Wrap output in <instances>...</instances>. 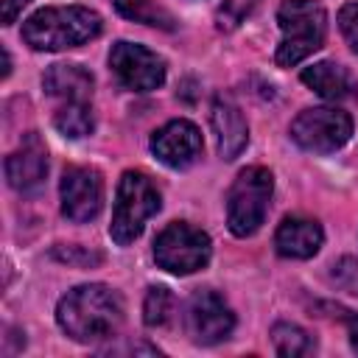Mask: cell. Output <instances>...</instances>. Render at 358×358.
Instances as JSON below:
<instances>
[{
    "mask_svg": "<svg viewBox=\"0 0 358 358\" xmlns=\"http://www.w3.org/2000/svg\"><path fill=\"white\" fill-rule=\"evenodd\" d=\"M302 81L322 98L327 101H338L350 92V76L341 64L336 62H316L310 67L302 70Z\"/></svg>",
    "mask_w": 358,
    "mask_h": 358,
    "instance_id": "16",
    "label": "cell"
},
{
    "mask_svg": "<svg viewBox=\"0 0 358 358\" xmlns=\"http://www.w3.org/2000/svg\"><path fill=\"white\" fill-rule=\"evenodd\" d=\"M338 25H341V34L347 36L350 48L358 53V3H347L338 11Z\"/></svg>",
    "mask_w": 358,
    "mask_h": 358,
    "instance_id": "23",
    "label": "cell"
},
{
    "mask_svg": "<svg viewBox=\"0 0 358 358\" xmlns=\"http://www.w3.org/2000/svg\"><path fill=\"white\" fill-rule=\"evenodd\" d=\"M282 42L277 48V64L294 67L322 48L327 34V14L313 0H282L277 8Z\"/></svg>",
    "mask_w": 358,
    "mask_h": 358,
    "instance_id": "3",
    "label": "cell"
},
{
    "mask_svg": "<svg viewBox=\"0 0 358 358\" xmlns=\"http://www.w3.org/2000/svg\"><path fill=\"white\" fill-rule=\"evenodd\" d=\"M341 313V319L347 322V333H350V344H352V350L358 352V313H350V310H338Z\"/></svg>",
    "mask_w": 358,
    "mask_h": 358,
    "instance_id": "26",
    "label": "cell"
},
{
    "mask_svg": "<svg viewBox=\"0 0 358 358\" xmlns=\"http://www.w3.org/2000/svg\"><path fill=\"white\" fill-rule=\"evenodd\" d=\"M109 67L126 90L151 92L165 81V62L134 42H115L109 50Z\"/></svg>",
    "mask_w": 358,
    "mask_h": 358,
    "instance_id": "8",
    "label": "cell"
},
{
    "mask_svg": "<svg viewBox=\"0 0 358 358\" xmlns=\"http://www.w3.org/2000/svg\"><path fill=\"white\" fill-rule=\"evenodd\" d=\"M53 255H56L59 260H64V263H87V266L101 260L98 255H87V252H81L78 246H67V249L59 246V249H53Z\"/></svg>",
    "mask_w": 358,
    "mask_h": 358,
    "instance_id": "24",
    "label": "cell"
},
{
    "mask_svg": "<svg viewBox=\"0 0 358 358\" xmlns=\"http://www.w3.org/2000/svg\"><path fill=\"white\" fill-rule=\"evenodd\" d=\"M330 277H333V282H336L341 291L358 296V260H355V257H341L338 263H333Z\"/></svg>",
    "mask_w": 358,
    "mask_h": 358,
    "instance_id": "22",
    "label": "cell"
},
{
    "mask_svg": "<svg viewBox=\"0 0 358 358\" xmlns=\"http://www.w3.org/2000/svg\"><path fill=\"white\" fill-rule=\"evenodd\" d=\"M213 131H215V143H218V154L224 159H235L246 143H249V129H246V120L241 115V109L224 98H218L213 103Z\"/></svg>",
    "mask_w": 358,
    "mask_h": 358,
    "instance_id": "14",
    "label": "cell"
},
{
    "mask_svg": "<svg viewBox=\"0 0 358 358\" xmlns=\"http://www.w3.org/2000/svg\"><path fill=\"white\" fill-rule=\"evenodd\" d=\"M56 129L70 137V140H78V137H87L95 126V117H92V106L90 103H64L56 117H53Z\"/></svg>",
    "mask_w": 358,
    "mask_h": 358,
    "instance_id": "19",
    "label": "cell"
},
{
    "mask_svg": "<svg viewBox=\"0 0 358 358\" xmlns=\"http://www.w3.org/2000/svg\"><path fill=\"white\" fill-rule=\"evenodd\" d=\"M112 3L126 20H134V22H143V25H154V28H165V31L173 28V17L162 6H157L154 0H112Z\"/></svg>",
    "mask_w": 358,
    "mask_h": 358,
    "instance_id": "18",
    "label": "cell"
},
{
    "mask_svg": "<svg viewBox=\"0 0 358 358\" xmlns=\"http://www.w3.org/2000/svg\"><path fill=\"white\" fill-rule=\"evenodd\" d=\"M28 6V0H0V8H3V25H11L17 20V14Z\"/></svg>",
    "mask_w": 358,
    "mask_h": 358,
    "instance_id": "25",
    "label": "cell"
},
{
    "mask_svg": "<svg viewBox=\"0 0 358 358\" xmlns=\"http://www.w3.org/2000/svg\"><path fill=\"white\" fill-rule=\"evenodd\" d=\"M271 190H274L271 171L252 165L238 173V179L229 187V199H227V224L232 235L246 238L260 229L268 213Z\"/></svg>",
    "mask_w": 358,
    "mask_h": 358,
    "instance_id": "5",
    "label": "cell"
},
{
    "mask_svg": "<svg viewBox=\"0 0 358 358\" xmlns=\"http://www.w3.org/2000/svg\"><path fill=\"white\" fill-rule=\"evenodd\" d=\"M48 173V148L39 140L36 131L25 134L20 148L8 154L6 159V179L20 193H34Z\"/></svg>",
    "mask_w": 358,
    "mask_h": 358,
    "instance_id": "12",
    "label": "cell"
},
{
    "mask_svg": "<svg viewBox=\"0 0 358 358\" xmlns=\"http://www.w3.org/2000/svg\"><path fill=\"white\" fill-rule=\"evenodd\" d=\"M103 204V179L95 168L70 165L62 173V213L70 221H92Z\"/></svg>",
    "mask_w": 358,
    "mask_h": 358,
    "instance_id": "10",
    "label": "cell"
},
{
    "mask_svg": "<svg viewBox=\"0 0 358 358\" xmlns=\"http://www.w3.org/2000/svg\"><path fill=\"white\" fill-rule=\"evenodd\" d=\"M159 204L162 199L154 182L140 171H126L120 176L117 196H115V213L109 224L112 241L120 246H129L131 241H137L145 221L159 210Z\"/></svg>",
    "mask_w": 358,
    "mask_h": 358,
    "instance_id": "4",
    "label": "cell"
},
{
    "mask_svg": "<svg viewBox=\"0 0 358 358\" xmlns=\"http://www.w3.org/2000/svg\"><path fill=\"white\" fill-rule=\"evenodd\" d=\"M322 227L313 218H299V215H288L274 235V246L282 257H294V260H305L313 257L322 246Z\"/></svg>",
    "mask_w": 358,
    "mask_h": 358,
    "instance_id": "13",
    "label": "cell"
},
{
    "mask_svg": "<svg viewBox=\"0 0 358 358\" xmlns=\"http://www.w3.org/2000/svg\"><path fill=\"white\" fill-rule=\"evenodd\" d=\"M123 296L115 288L90 282L67 291L59 299L56 322L73 341L92 344L112 338L123 324Z\"/></svg>",
    "mask_w": 358,
    "mask_h": 358,
    "instance_id": "1",
    "label": "cell"
},
{
    "mask_svg": "<svg viewBox=\"0 0 358 358\" xmlns=\"http://www.w3.org/2000/svg\"><path fill=\"white\" fill-rule=\"evenodd\" d=\"M185 324L196 344H218L232 333L235 316L215 291H196L187 299Z\"/></svg>",
    "mask_w": 358,
    "mask_h": 358,
    "instance_id": "9",
    "label": "cell"
},
{
    "mask_svg": "<svg viewBox=\"0 0 358 358\" xmlns=\"http://www.w3.org/2000/svg\"><path fill=\"white\" fill-rule=\"evenodd\" d=\"M42 84L48 95L62 98L64 103H90L92 98V73L81 64H50Z\"/></svg>",
    "mask_w": 358,
    "mask_h": 358,
    "instance_id": "15",
    "label": "cell"
},
{
    "mask_svg": "<svg viewBox=\"0 0 358 358\" xmlns=\"http://www.w3.org/2000/svg\"><path fill=\"white\" fill-rule=\"evenodd\" d=\"M255 6H257V0H224V3L218 6V11H215L218 28H221V31L238 28V25L255 11Z\"/></svg>",
    "mask_w": 358,
    "mask_h": 358,
    "instance_id": "21",
    "label": "cell"
},
{
    "mask_svg": "<svg viewBox=\"0 0 358 358\" xmlns=\"http://www.w3.org/2000/svg\"><path fill=\"white\" fill-rule=\"evenodd\" d=\"M151 151L168 168H187L201 157V134L190 120H171L154 131Z\"/></svg>",
    "mask_w": 358,
    "mask_h": 358,
    "instance_id": "11",
    "label": "cell"
},
{
    "mask_svg": "<svg viewBox=\"0 0 358 358\" xmlns=\"http://www.w3.org/2000/svg\"><path fill=\"white\" fill-rule=\"evenodd\" d=\"M101 34V17L84 6H50L34 11L22 25V39L34 50L78 48Z\"/></svg>",
    "mask_w": 358,
    "mask_h": 358,
    "instance_id": "2",
    "label": "cell"
},
{
    "mask_svg": "<svg viewBox=\"0 0 358 358\" xmlns=\"http://www.w3.org/2000/svg\"><path fill=\"white\" fill-rule=\"evenodd\" d=\"M352 134V117L336 106H313L302 109L291 123V137L299 148L330 154L341 148Z\"/></svg>",
    "mask_w": 358,
    "mask_h": 358,
    "instance_id": "7",
    "label": "cell"
},
{
    "mask_svg": "<svg viewBox=\"0 0 358 358\" xmlns=\"http://www.w3.org/2000/svg\"><path fill=\"white\" fill-rule=\"evenodd\" d=\"M271 341H274V350L280 355H288V358H294V355H310L316 350L313 336L305 333L296 324H288V322H280V324L271 327Z\"/></svg>",
    "mask_w": 358,
    "mask_h": 358,
    "instance_id": "17",
    "label": "cell"
},
{
    "mask_svg": "<svg viewBox=\"0 0 358 358\" xmlns=\"http://www.w3.org/2000/svg\"><path fill=\"white\" fill-rule=\"evenodd\" d=\"M210 235L193 224L173 221L154 241V260L171 274H193L210 260Z\"/></svg>",
    "mask_w": 358,
    "mask_h": 358,
    "instance_id": "6",
    "label": "cell"
},
{
    "mask_svg": "<svg viewBox=\"0 0 358 358\" xmlns=\"http://www.w3.org/2000/svg\"><path fill=\"white\" fill-rule=\"evenodd\" d=\"M173 313V296L165 285H151L148 294H145V302H143V322L148 327H162L168 324Z\"/></svg>",
    "mask_w": 358,
    "mask_h": 358,
    "instance_id": "20",
    "label": "cell"
}]
</instances>
